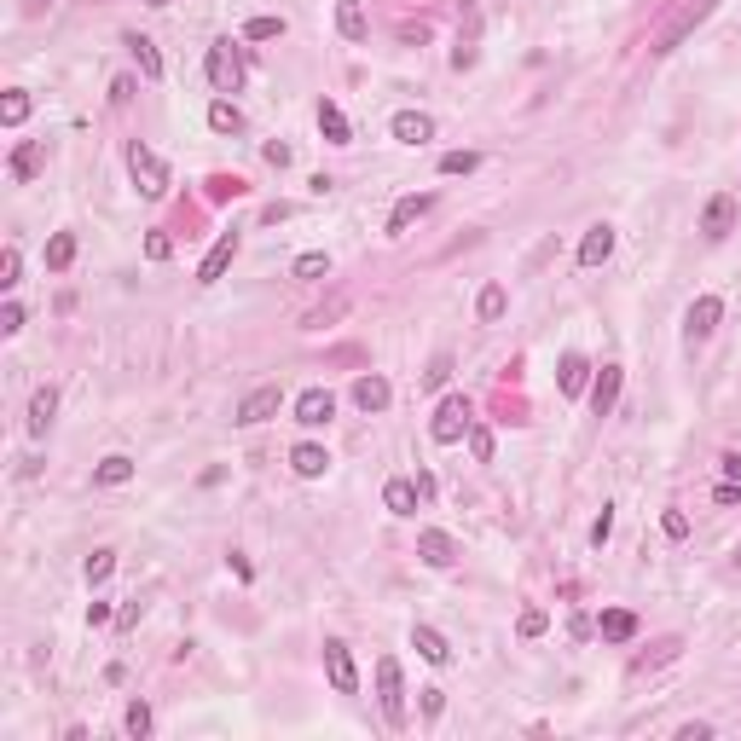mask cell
I'll return each instance as SVG.
<instances>
[{
	"instance_id": "ab89813d",
	"label": "cell",
	"mask_w": 741,
	"mask_h": 741,
	"mask_svg": "<svg viewBox=\"0 0 741 741\" xmlns=\"http://www.w3.org/2000/svg\"><path fill=\"white\" fill-rule=\"evenodd\" d=\"M226 197H243L238 175H209V203H226Z\"/></svg>"
},
{
	"instance_id": "816d5d0a",
	"label": "cell",
	"mask_w": 741,
	"mask_h": 741,
	"mask_svg": "<svg viewBox=\"0 0 741 741\" xmlns=\"http://www.w3.org/2000/svg\"><path fill=\"white\" fill-rule=\"evenodd\" d=\"M677 741H712V724H677Z\"/></svg>"
},
{
	"instance_id": "60d3db41",
	"label": "cell",
	"mask_w": 741,
	"mask_h": 741,
	"mask_svg": "<svg viewBox=\"0 0 741 741\" xmlns=\"http://www.w3.org/2000/svg\"><path fill=\"white\" fill-rule=\"evenodd\" d=\"M110 567H116V550H93L81 574H88V585H105V579H110Z\"/></svg>"
},
{
	"instance_id": "d6986e66",
	"label": "cell",
	"mask_w": 741,
	"mask_h": 741,
	"mask_svg": "<svg viewBox=\"0 0 741 741\" xmlns=\"http://www.w3.org/2000/svg\"><path fill=\"white\" fill-rule=\"evenodd\" d=\"M290 469H295L302 481H319V475L330 469V452L319 447V440H302V447H290Z\"/></svg>"
},
{
	"instance_id": "2e32d148",
	"label": "cell",
	"mask_w": 741,
	"mask_h": 741,
	"mask_svg": "<svg viewBox=\"0 0 741 741\" xmlns=\"http://www.w3.org/2000/svg\"><path fill=\"white\" fill-rule=\"evenodd\" d=\"M609 255H614V226H609V220H597V226L579 238V267H602Z\"/></svg>"
},
{
	"instance_id": "74e56055",
	"label": "cell",
	"mask_w": 741,
	"mask_h": 741,
	"mask_svg": "<svg viewBox=\"0 0 741 741\" xmlns=\"http://www.w3.org/2000/svg\"><path fill=\"white\" fill-rule=\"evenodd\" d=\"M18 273H23V255H18V243H6L0 250V290H18Z\"/></svg>"
},
{
	"instance_id": "9c48e42d",
	"label": "cell",
	"mask_w": 741,
	"mask_h": 741,
	"mask_svg": "<svg viewBox=\"0 0 741 741\" xmlns=\"http://www.w3.org/2000/svg\"><path fill=\"white\" fill-rule=\"evenodd\" d=\"M719 319H724V302H719V295H695V302H689V313H684L689 348H695V342H707L712 330H719Z\"/></svg>"
},
{
	"instance_id": "7dc6e473",
	"label": "cell",
	"mask_w": 741,
	"mask_h": 741,
	"mask_svg": "<svg viewBox=\"0 0 741 741\" xmlns=\"http://www.w3.org/2000/svg\"><path fill=\"white\" fill-rule=\"evenodd\" d=\"M660 533H666V539H689V515H684V510H666V515H660Z\"/></svg>"
},
{
	"instance_id": "4fadbf2b",
	"label": "cell",
	"mask_w": 741,
	"mask_h": 741,
	"mask_svg": "<svg viewBox=\"0 0 741 741\" xmlns=\"http://www.w3.org/2000/svg\"><path fill=\"white\" fill-rule=\"evenodd\" d=\"M388 133L400 145H429V140H435V116H423V110H394Z\"/></svg>"
},
{
	"instance_id": "9f6ffc18",
	"label": "cell",
	"mask_w": 741,
	"mask_h": 741,
	"mask_svg": "<svg viewBox=\"0 0 741 741\" xmlns=\"http://www.w3.org/2000/svg\"><path fill=\"white\" fill-rule=\"evenodd\" d=\"M440 707H447V695H440V689H423V712H429V719H435Z\"/></svg>"
},
{
	"instance_id": "7a4b0ae2",
	"label": "cell",
	"mask_w": 741,
	"mask_h": 741,
	"mask_svg": "<svg viewBox=\"0 0 741 741\" xmlns=\"http://www.w3.org/2000/svg\"><path fill=\"white\" fill-rule=\"evenodd\" d=\"M469 423H475V405H469V394H447V400L435 405L429 440H435V447H458V440L469 435Z\"/></svg>"
},
{
	"instance_id": "7bdbcfd3",
	"label": "cell",
	"mask_w": 741,
	"mask_h": 741,
	"mask_svg": "<svg viewBox=\"0 0 741 741\" xmlns=\"http://www.w3.org/2000/svg\"><path fill=\"white\" fill-rule=\"evenodd\" d=\"M469 452H475V464H492V429L469 423Z\"/></svg>"
},
{
	"instance_id": "cb8c5ba5",
	"label": "cell",
	"mask_w": 741,
	"mask_h": 741,
	"mask_svg": "<svg viewBox=\"0 0 741 741\" xmlns=\"http://www.w3.org/2000/svg\"><path fill=\"white\" fill-rule=\"evenodd\" d=\"M336 30H342V41H370V18L360 0H336Z\"/></svg>"
},
{
	"instance_id": "e575fe53",
	"label": "cell",
	"mask_w": 741,
	"mask_h": 741,
	"mask_svg": "<svg viewBox=\"0 0 741 741\" xmlns=\"http://www.w3.org/2000/svg\"><path fill=\"white\" fill-rule=\"evenodd\" d=\"M122 730H128L133 741H145V736H151V707H145V701H128V712H122Z\"/></svg>"
},
{
	"instance_id": "db71d44e",
	"label": "cell",
	"mask_w": 741,
	"mask_h": 741,
	"mask_svg": "<svg viewBox=\"0 0 741 741\" xmlns=\"http://www.w3.org/2000/svg\"><path fill=\"white\" fill-rule=\"evenodd\" d=\"M719 469H724V481H741V452H724Z\"/></svg>"
},
{
	"instance_id": "c3c4849f",
	"label": "cell",
	"mask_w": 741,
	"mask_h": 741,
	"mask_svg": "<svg viewBox=\"0 0 741 741\" xmlns=\"http://www.w3.org/2000/svg\"><path fill=\"white\" fill-rule=\"evenodd\" d=\"M18 330H23V307L6 302V307H0V336H18Z\"/></svg>"
},
{
	"instance_id": "ee69618b",
	"label": "cell",
	"mask_w": 741,
	"mask_h": 741,
	"mask_svg": "<svg viewBox=\"0 0 741 741\" xmlns=\"http://www.w3.org/2000/svg\"><path fill=\"white\" fill-rule=\"evenodd\" d=\"M609 539H614V504H602V515H597V522H591V545H609Z\"/></svg>"
},
{
	"instance_id": "3957f363",
	"label": "cell",
	"mask_w": 741,
	"mask_h": 741,
	"mask_svg": "<svg viewBox=\"0 0 741 741\" xmlns=\"http://www.w3.org/2000/svg\"><path fill=\"white\" fill-rule=\"evenodd\" d=\"M377 707L388 719V730H405V677H400V660L382 654L377 660Z\"/></svg>"
},
{
	"instance_id": "4316f807",
	"label": "cell",
	"mask_w": 741,
	"mask_h": 741,
	"mask_svg": "<svg viewBox=\"0 0 741 741\" xmlns=\"http://www.w3.org/2000/svg\"><path fill=\"white\" fill-rule=\"evenodd\" d=\"M412 649L423 654L429 666H447V660H452V643L435 632V626H412Z\"/></svg>"
},
{
	"instance_id": "30bf717a",
	"label": "cell",
	"mask_w": 741,
	"mask_h": 741,
	"mask_svg": "<svg viewBox=\"0 0 741 741\" xmlns=\"http://www.w3.org/2000/svg\"><path fill=\"white\" fill-rule=\"evenodd\" d=\"M330 417H336V394L330 388H302L295 394V423L302 429H330Z\"/></svg>"
},
{
	"instance_id": "d6a6232c",
	"label": "cell",
	"mask_w": 741,
	"mask_h": 741,
	"mask_svg": "<svg viewBox=\"0 0 741 741\" xmlns=\"http://www.w3.org/2000/svg\"><path fill=\"white\" fill-rule=\"evenodd\" d=\"M290 273L302 278V284H319V278L330 273V255H325V250H307V255H295V267H290Z\"/></svg>"
},
{
	"instance_id": "8d00e7d4",
	"label": "cell",
	"mask_w": 741,
	"mask_h": 741,
	"mask_svg": "<svg viewBox=\"0 0 741 741\" xmlns=\"http://www.w3.org/2000/svg\"><path fill=\"white\" fill-rule=\"evenodd\" d=\"M677 649H684V643H677V637H660V643H654L649 654H637V660H632V672H649V666H666V660H672Z\"/></svg>"
},
{
	"instance_id": "8992f818",
	"label": "cell",
	"mask_w": 741,
	"mask_h": 741,
	"mask_svg": "<svg viewBox=\"0 0 741 741\" xmlns=\"http://www.w3.org/2000/svg\"><path fill=\"white\" fill-rule=\"evenodd\" d=\"M712 6H719V0H689V6H677V12H672V23H666V30H660V35H654V41H649V53H672V47L684 41V35L695 30V23L707 18Z\"/></svg>"
},
{
	"instance_id": "8fae6325",
	"label": "cell",
	"mask_w": 741,
	"mask_h": 741,
	"mask_svg": "<svg viewBox=\"0 0 741 741\" xmlns=\"http://www.w3.org/2000/svg\"><path fill=\"white\" fill-rule=\"evenodd\" d=\"M417 556H423L429 567H458V556H464V545L447 533V527H423L417 533Z\"/></svg>"
},
{
	"instance_id": "e0dca14e",
	"label": "cell",
	"mask_w": 741,
	"mask_h": 741,
	"mask_svg": "<svg viewBox=\"0 0 741 741\" xmlns=\"http://www.w3.org/2000/svg\"><path fill=\"white\" fill-rule=\"evenodd\" d=\"M232 255H238V232H220V238H215V250L203 255V267H197V284H215V278L232 267Z\"/></svg>"
},
{
	"instance_id": "7402d4cb",
	"label": "cell",
	"mask_w": 741,
	"mask_h": 741,
	"mask_svg": "<svg viewBox=\"0 0 741 741\" xmlns=\"http://www.w3.org/2000/svg\"><path fill=\"white\" fill-rule=\"evenodd\" d=\"M556 382H562L567 400H579V394H585V382H591V360H585V353H562V365H556Z\"/></svg>"
},
{
	"instance_id": "f907efd6",
	"label": "cell",
	"mask_w": 741,
	"mask_h": 741,
	"mask_svg": "<svg viewBox=\"0 0 741 741\" xmlns=\"http://www.w3.org/2000/svg\"><path fill=\"white\" fill-rule=\"evenodd\" d=\"M712 504H741V481H719V487H712Z\"/></svg>"
},
{
	"instance_id": "277c9868",
	"label": "cell",
	"mask_w": 741,
	"mask_h": 741,
	"mask_svg": "<svg viewBox=\"0 0 741 741\" xmlns=\"http://www.w3.org/2000/svg\"><path fill=\"white\" fill-rule=\"evenodd\" d=\"M203 70H209V88H215L220 98H226V93H238V88H243V58H238V41H215V47H209V58H203Z\"/></svg>"
},
{
	"instance_id": "6f0895ef",
	"label": "cell",
	"mask_w": 741,
	"mask_h": 741,
	"mask_svg": "<svg viewBox=\"0 0 741 741\" xmlns=\"http://www.w3.org/2000/svg\"><path fill=\"white\" fill-rule=\"evenodd\" d=\"M47 12V0H23V18H41Z\"/></svg>"
},
{
	"instance_id": "d590c367",
	"label": "cell",
	"mask_w": 741,
	"mask_h": 741,
	"mask_svg": "<svg viewBox=\"0 0 741 741\" xmlns=\"http://www.w3.org/2000/svg\"><path fill=\"white\" fill-rule=\"evenodd\" d=\"M475 168H481V151H447V157H440V175H447V180L475 175Z\"/></svg>"
},
{
	"instance_id": "f1b7e54d",
	"label": "cell",
	"mask_w": 741,
	"mask_h": 741,
	"mask_svg": "<svg viewBox=\"0 0 741 741\" xmlns=\"http://www.w3.org/2000/svg\"><path fill=\"white\" fill-rule=\"evenodd\" d=\"M319 133H325L330 145H353V128H348V116H342V105H319Z\"/></svg>"
},
{
	"instance_id": "f546056e",
	"label": "cell",
	"mask_w": 741,
	"mask_h": 741,
	"mask_svg": "<svg viewBox=\"0 0 741 741\" xmlns=\"http://www.w3.org/2000/svg\"><path fill=\"white\" fill-rule=\"evenodd\" d=\"M504 307H510V290H504V284H487V290L475 295V319H481V325H498Z\"/></svg>"
},
{
	"instance_id": "5bb4252c",
	"label": "cell",
	"mask_w": 741,
	"mask_h": 741,
	"mask_svg": "<svg viewBox=\"0 0 741 741\" xmlns=\"http://www.w3.org/2000/svg\"><path fill=\"white\" fill-rule=\"evenodd\" d=\"M388 400H394L388 377H377V370L353 377V405H360V412H388Z\"/></svg>"
},
{
	"instance_id": "9a60e30c",
	"label": "cell",
	"mask_w": 741,
	"mask_h": 741,
	"mask_svg": "<svg viewBox=\"0 0 741 741\" xmlns=\"http://www.w3.org/2000/svg\"><path fill=\"white\" fill-rule=\"evenodd\" d=\"M620 382H626L620 365H602V370H597V382H591V412H597V417L614 412V400H620Z\"/></svg>"
},
{
	"instance_id": "5b68a950",
	"label": "cell",
	"mask_w": 741,
	"mask_h": 741,
	"mask_svg": "<svg viewBox=\"0 0 741 741\" xmlns=\"http://www.w3.org/2000/svg\"><path fill=\"white\" fill-rule=\"evenodd\" d=\"M325 677L336 695H360V666H353V654L342 637H325Z\"/></svg>"
},
{
	"instance_id": "836d02e7",
	"label": "cell",
	"mask_w": 741,
	"mask_h": 741,
	"mask_svg": "<svg viewBox=\"0 0 741 741\" xmlns=\"http://www.w3.org/2000/svg\"><path fill=\"white\" fill-rule=\"evenodd\" d=\"M23 116H30V93L12 88L6 98H0V122H6V128H23Z\"/></svg>"
},
{
	"instance_id": "1f68e13d",
	"label": "cell",
	"mask_w": 741,
	"mask_h": 741,
	"mask_svg": "<svg viewBox=\"0 0 741 741\" xmlns=\"http://www.w3.org/2000/svg\"><path fill=\"white\" fill-rule=\"evenodd\" d=\"M209 128H215V133H238L243 128V110L232 105V98H215V105H209Z\"/></svg>"
},
{
	"instance_id": "484cf974",
	"label": "cell",
	"mask_w": 741,
	"mask_h": 741,
	"mask_svg": "<svg viewBox=\"0 0 741 741\" xmlns=\"http://www.w3.org/2000/svg\"><path fill=\"white\" fill-rule=\"evenodd\" d=\"M417 481H405V475H394L388 487H382V504H388V515H417Z\"/></svg>"
},
{
	"instance_id": "6da1fadb",
	"label": "cell",
	"mask_w": 741,
	"mask_h": 741,
	"mask_svg": "<svg viewBox=\"0 0 741 741\" xmlns=\"http://www.w3.org/2000/svg\"><path fill=\"white\" fill-rule=\"evenodd\" d=\"M128 175H133V192H140L145 203H163L168 185H175V180H168V163L151 151V145H140V140L128 145Z\"/></svg>"
},
{
	"instance_id": "603a6c76",
	"label": "cell",
	"mask_w": 741,
	"mask_h": 741,
	"mask_svg": "<svg viewBox=\"0 0 741 741\" xmlns=\"http://www.w3.org/2000/svg\"><path fill=\"white\" fill-rule=\"evenodd\" d=\"M597 632H602V643H632L637 637V614L632 609H602Z\"/></svg>"
},
{
	"instance_id": "4dcf8cb0",
	"label": "cell",
	"mask_w": 741,
	"mask_h": 741,
	"mask_svg": "<svg viewBox=\"0 0 741 741\" xmlns=\"http://www.w3.org/2000/svg\"><path fill=\"white\" fill-rule=\"evenodd\" d=\"M76 261V232H53L47 238V273H64Z\"/></svg>"
},
{
	"instance_id": "83f0119b",
	"label": "cell",
	"mask_w": 741,
	"mask_h": 741,
	"mask_svg": "<svg viewBox=\"0 0 741 741\" xmlns=\"http://www.w3.org/2000/svg\"><path fill=\"white\" fill-rule=\"evenodd\" d=\"M53 412H58V388H35L30 394V417H23L30 435H47V429H53Z\"/></svg>"
},
{
	"instance_id": "b9f144b4",
	"label": "cell",
	"mask_w": 741,
	"mask_h": 741,
	"mask_svg": "<svg viewBox=\"0 0 741 741\" xmlns=\"http://www.w3.org/2000/svg\"><path fill=\"white\" fill-rule=\"evenodd\" d=\"M447 382H452V353H435L423 370V388H447Z\"/></svg>"
},
{
	"instance_id": "7c38bea8",
	"label": "cell",
	"mask_w": 741,
	"mask_h": 741,
	"mask_svg": "<svg viewBox=\"0 0 741 741\" xmlns=\"http://www.w3.org/2000/svg\"><path fill=\"white\" fill-rule=\"evenodd\" d=\"M429 209H435V192H412V197H400V203L388 209V226H382V232H388V238H405V232H412L417 220L429 215Z\"/></svg>"
},
{
	"instance_id": "680465c9",
	"label": "cell",
	"mask_w": 741,
	"mask_h": 741,
	"mask_svg": "<svg viewBox=\"0 0 741 741\" xmlns=\"http://www.w3.org/2000/svg\"><path fill=\"white\" fill-rule=\"evenodd\" d=\"M145 6H168V0H145Z\"/></svg>"
},
{
	"instance_id": "44dd1931",
	"label": "cell",
	"mask_w": 741,
	"mask_h": 741,
	"mask_svg": "<svg viewBox=\"0 0 741 741\" xmlns=\"http://www.w3.org/2000/svg\"><path fill=\"white\" fill-rule=\"evenodd\" d=\"M41 163H47V145L41 140H23L18 151H12V168H6V175L18 180V185H30L35 175H41Z\"/></svg>"
},
{
	"instance_id": "681fc988",
	"label": "cell",
	"mask_w": 741,
	"mask_h": 741,
	"mask_svg": "<svg viewBox=\"0 0 741 741\" xmlns=\"http://www.w3.org/2000/svg\"><path fill=\"white\" fill-rule=\"evenodd\" d=\"M261 157H267L273 168H284V163H290V145H284V140H267V145H261Z\"/></svg>"
},
{
	"instance_id": "ffe728a7",
	"label": "cell",
	"mask_w": 741,
	"mask_h": 741,
	"mask_svg": "<svg viewBox=\"0 0 741 741\" xmlns=\"http://www.w3.org/2000/svg\"><path fill=\"white\" fill-rule=\"evenodd\" d=\"M475 41H481V6H475V0H464V30H458V53H452V64H458V70L475 64Z\"/></svg>"
},
{
	"instance_id": "11a10c76",
	"label": "cell",
	"mask_w": 741,
	"mask_h": 741,
	"mask_svg": "<svg viewBox=\"0 0 741 741\" xmlns=\"http://www.w3.org/2000/svg\"><path fill=\"white\" fill-rule=\"evenodd\" d=\"M88 626H110V602H88Z\"/></svg>"
},
{
	"instance_id": "ac0fdd59",
	"label": "cell",
	"mask_w": 741,
	"mask_h": 741,
	"mask_svg": "<svg viewBox=\"0 0 741 741\" xmlns=\"http://www.w3.org/2000/svg\"><path fill=\"white\" fill-rule=\"evenodd\" d=\"M122 47L133 53V64H140V76H145V81H163V53H157L151 35H122Z\"/></svg>"
},
{
	"instance_id": "ba28073f",
	"label": "cell",
	"mask_w": 741,
	"mask_h": 741,
	"mask_svg": "<svg viewBox=\"0 0 741 741\" xmlns=\"http://www.w3.org/2000/svg\"><path fill=\"white\" fill-rule=\"evenodd\" d=\"M736 232V197L730 192H712L707 209H701V238L707 243H724Z\"/></svg>"
},
{
	"instance_id": "f5cc1de1",
	"label": "cell",
	"mask_w": 741,
	"mask_h": 741,
	"mask_svg": "<svg viewBox=\"0 0 741 741\" xmlns=\"http://www.w3.org/2000/svg\"><path fill=\"white\" fill-rule=\"evenodd\" d=\"M128 98H133V76H116L110 81V105H128Z\"/></svg>"
},
{
	"instance_id": "f6af8a7d",
	"label": "cell",
	"mask_w": 741,
	"mask_h": 741,
	"mask_svg": "<svg viewBox=\"0 0 741 741\" xmlns=\"http://www.w3.org/2000/svg\"><path fill=\"white\" fill-rule=\"evenodd\" d=\"M545 609H522V620H515V632H522V637H545Z\"/></svg>"
},
{
	"instance_id": "52a82bcc",
	"label": "cell",
	"mask_w": 741,
	"mask_h": 741,
	"mask_svg": "<svg viewBox=\"0 0 741 741\" xmlns=\"http://www.w3.org/2000/svg\"><path fill=\"white\" fill-rule=\"evenodd\" d=\"M278 405H284V394L273 388V382H267V388H250V394L238 400V412H232V423H238V429L273 423V417H278Z\"/></svg>"
},
{
	"instance_id": "d4e9b609",
	"label": "cell",
	"mask_w": 741,
	"mask_h": 741,
	"mask_svg": "<svg viewBox=\"0 0 741 741\" xmlns=\"http://www.w3.org/2000/svg\"><path fill=\"white\" fill-rule=\"evenodd\" d=\"M133 481V458L128 452H110V458L93 464V487H128Z\"/></svg>"
},
{
	"instance_id": "f35d334b",
	"label": "cell",
	"mask_w": 741,
	"mask_h": 741,
	"mask_svg": "<svg viewBox=\"0 0 741 741\" xmlns=\"http://www.w3.org/2000/svg\"><path fill=\"white\" fill-rule=\"evenodd\" d=\"M284 35V18H250L243 23V41H278Z\"/></svg>"
},
{
	"instance_id": "bcb514c9",
	"label": "cell",
	"mask_w": 741,
	"mask_h": 741,
	"mask_svg": "<svg viewBox=\"0 0 741 741\" xmlns=\"http://www.w3.org/2000/svg\"><path fill=\"white\" fill-rule=\"evenodd\" d=\"M168 255H175L168 232H145V261H168Z\"/></svg>"
}]
</instances>
